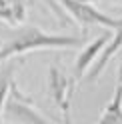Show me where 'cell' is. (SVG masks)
Masks as SVG:
<instances>
[{"instance_id":"cell-5","label":"cell","mask_w":122,"mask_h":124,"mask_svg":"<svg viewBox=\"0 0 122 124\" xmlns=\"http://www.w3.org/2000/svg\"><path fill=\"white\" fill-rule=\"evenodd\" d=\"M114 30H116L114 36L108 38V42L102 46V50H100V54L96 56V60L90 64L88 74H84L88 82H96L98 78H100L102 70L108 66V62L112 60V56H114V54H118V52H122V26L114 28Z\"/></svg>"},{"instance_id":"cell-9","label":"cell","mask_w":122,"mask_h":124,"mask_svg":"<svg viewBox=\"0 0 122 124\" xmlns=\"http://www.w3.org/2000/svg\"><path fill=\"white\" fill-rule=\"evenodd\" d=\"M6 4L12 8V14H14V18H16L18 22V26L24 22L26 18V4H28V0H6Z\"/></svg>"},{"instance_id":"cell-1","label":"cell","mask_w":122,"mask_h":124,"mask_svg":"<svg viewBox=\"0 0 122 124\" xmlns=\"http://www.w3.org/2000/svg\"><path fill=\"white\" fill-rule=\"evenodd\" d=\"M82 44H84L82 36L50 34V32H42L38 26H20L0 46V62H6L8 58L20 56V54H26V52H34V50L78 48Z\"/></svg>"},{"instance_id":"cell-7","label":"cell","mask_w":122,"mask_h":124,"mask_svg":"<svg viewBox=\"0 0 122 124\" xmlns=\"http://www.w3.org/2000/svg\"><path fill=\"white\" fill-rule=\"evenodd\" d=\"M98 122L100 124H120L122 122V86L120 84H116L114 96H112L110 102L104 106Z\"/></svg>"},{"instance_id":"cell-8","label":"cell","mask_w":122,"mask_h":124,"mask_svg":"<svg viewBox=\"0 0 122 124\" xmlns=\"http://www.w3.org/2000/svg\"><path fill=\"white\" fill-rule=\"evenodd\" d=\"M12 74H14V62H8L0 68V122H2V108H4V102H6V96L10 92V84H12Z\"/></svg>"},{"instance_id":"cell-6","label":"cell","mask_w":122,"mask_h":124,"mask_svg":"<svg viewBox=\"0 0 122 124\" xmlns=\"http://www.w3.org/2000/svg\"><path fill=\"white\" fill-rule=\"evenodd\" d=\"M108 38H110V34H108V32L100 34V36L96 38V40H92V42H90L84 50L78 54V58H76V64H74V78H76V82L84 78V74L88 72L90 64H92V62L96 60V56H98V54H100V50H102V46L108 42Z\"/></svg>"},{"instance_id":"cell-3","label":"cell","mask_w":122,"mask_h":124,"mask_svg":"<svg viewBox=\"0 0 122 124\" xmlns=\"http://www.w3.org/2000/svg\"><path fill=\"white\" fill-rule=\"evenodd\" d=\"M58 2L84 28H88V26H106V28L122 26V18H112L108 14L100 12L98 8L92 6V2H86V0H58Z\"/></svg>"},{"instance_id":"cell-4","label":"cell","mask_w":122,"mask_h":124,"mask_svg":"<svg viewBox=\"0 0 122 124\" xmlns=\"http://www.w3.org/2000/svg\"><path fill=\"white\" fill-rule=\"evenodd\" d=\"M74 86H76V78H68L64 70H60L58 66L52 64L48 68L46 74V88L50 98L56 102V106L64 112V120H70V104H72V96H74Z\"/></svg>"},{"instance_id":"cell-2","label":"cell","mask_w":122,"mask_h":124,"mask_svg":"<svg viewBox=\"0 0 122 124\" xmlns=\"http://www.w3.org/2000/svg\"><path fill=\"white\" fill-rule=\"evenodd\" d=\"M2 120L8 122H20V124H40V122H52L46 114L38 112L34 108V102L28 96H24L18 90L16 82L12 80L10 92L6 96V102L2 108Z\"/></svg>"},{"instance_id":"cell-11","label":"cell","mask_w":122,"mask_h":124,"mask_svg":"<svg viewBox=\"0 0 122 124\" xmlns=\"http://www.w3.org/2000/svg\"><path fill=\"white\" fill-rule=\"evenodd\" d=\"M86 2H116V0H86ZM122 2V0H120Z\"/></svg>"},{"instance_id":"cell-10","label":"cell","mask_w":122,"mask_h":124,"mask_svg":"<svg viewBox=\"0 0 122 124\" xmlns=\"http://www.w3.org/2000/svg\"><path fill=\"white\" fill-rule=\"evenodd\" d=\"M116 84L122 86V54H120V60H118V70H116Z\"/></svg>"}]
</instances>
